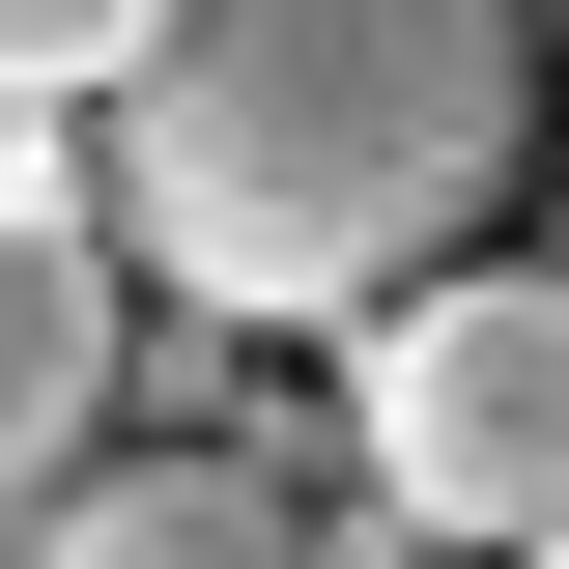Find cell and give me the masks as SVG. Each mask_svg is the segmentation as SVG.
I'll use <instances>...</instances> for the list:
<instances>
[{"label":"cell","instance_id":"obj_1","mask_svg":"<svg viewBox=\"0 0 569 569\" xmlns=\"http://www.w3.org/2000/svg\"><path fill=\"white\" fill-rule=\"evenodd\" d=\"M541 114H569L541 0H171V58L86 114V200L171 313L313 342V313H427L485 257Z\"/></svg>","mask_w":569,"mask_h":569},{"label":"cell","instance_id":"obj_2","mask_svg":"<svg viewBox=\"0 0 569 569\" xmlns=\"http://www.w3.org/2000/svg\"><path fill=\"white\" fill-rule=\"evenodd\" d=\"M342 456H370V512H427L456 569H569V257H456L427 313H370Z\"/></svg>","mask_w":569,"mask_h":569},{"label":"cell","instance_id":"obj_3","mask_svg":"<svg viewBox=\"0 0 569 569\" xmlns=\"http://www.w3.org/2000/svg\"><path fill=\"white\" fill-rule=\"evenodd\" d=\"M86 456H114V200L0 142V485H86Z\"/></svg>","mask_w":569,"mask_h":569},{"label":"cell","instance_id":"obj_4","mask_svg":"<svg viewBox=\"0 0 569 569\" xmlns=\"http://www.w3.org/2000/svg\"><path fill=\"white\" fill-rule=\"evenodd\" d=\"M313 512L342 485H284V456H86L58 569H313Z\"/></svg>","mask_w":569,"mask_h":569},{"label":"cell","instance_id":"obj_5","mask_svg":"<svg viewBox=\"0 0 569 569\" xmlns=\"http://www.w3.org/2000/svg\"><path fill=\"white\" fill-rule=\"evenodd\" d=\"M171 58V0H0V114L58 142V114H114V86Z\"/></svg>","mask_w":569,"mask_h":569},{"label":"cell","instance_id":"obj_6","mask_svg":"<svg viewBox=\"0 0 569 569\" xmlns=\"http://www.w3.org/2000/svg\"><path fill=\"white\" fill-rule=\"evenodd\" d=\"M0 569H58V485H0Z\"/></svg>","mask_w":569,"mask_h":569},{"label":"cell","instance_id":"obj_7","mask_svg":"<svg viewBox=\"0 0 569 569\" xmlns=\"http://www.w3.org/2000/svg\"><path fill=\"white\" fill-rule=\"evenodd\" d=\"M541 29H569V0H541Z\"/></svg>","mask_w":569,"mask_h":569}]
</instances>
